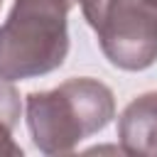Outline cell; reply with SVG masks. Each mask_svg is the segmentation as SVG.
<instances>
[{"label":"cell","instance_id":"obj_3","mask_svg":"<svg viewBox=\"0 0 157 157\" xmlns=\"http://www.w3.org/2000/svg\"><path fill=\"white\" fill-rule=\"evenodd\" d=\"M88 25L113 66L142 71L157 61V0H105Z\"/></svg>","mask_w":157,"mask_h":157},{"label":"cell","instance_id":"obj_2","mask_svg":"<svg viewBox=\"0 0 157 157\" xmlns=\"http://www.w3.org/2000/svg\"><path fill=\"white\" fill-rule=\"evenodd\" d=\"M69 0H15L0 25V76L27 81L59 69L69 54Z\"/></svg>","mask_w":157,"mask_h":157},{"label":"cell","instance_id":"obj_8","mask_svg":"<svg viewBox=\"0 0 157 157\" xmlns=\"http://www.w3.org/2000/svg\"><path fill=\"white\" fill-rule=\"evenodd\" d=\"M0 5H2V0H0Z\"/></svg>","mask_w":157,"mask_h":157},{"label":"cell","instance_id":"obj_4","mask_svg":"<svg viewBox=\"0 0 157 157\" xmlns=\"http://www.w3.org/2000/svg\"><path fill=\"white\" fill-rule=\"evenodd\" d=\"M118 140L125 155L157 157V91L132 98L118 118Z\"/></svg>","mask_w":157,"mask_h":157},{"label":"cell","instance_id":"obj_5","mask_svg":"<svg viewBox=\"0 0 157 157\" xmlns=\"http://www.w3.org/2000/svg\"><path fill=\"white\" fill-rule=\"evenodd\" d=\"M20 113H22V101L17 88L12 86V81L0 76V123L15 130V125L20 123Z\"/></svg>","mask_w":157,"mask_h":157},{"label":"cell","instance_id":"obj_7","mask_svg":"<svg viewBox=\"0 0 157 157\" xmlns=\"http://www.w3.org/2000/svg\"><path fill=\"white\" fill-rule=\"evenodd\" d=\"M69 2H71V7H74V5H81L83 17H86V20H91V17L101 10V5H103L105 0H69Z\"/></svg>","mask_w":157,"mask_h":157},{"label":"cell","instance_id":"obj_1","mask_svg":"<svg viewBox=\"0 0 157 157\" xmlns=\"http://www.w3.org/2000/svg\"><path fill=\"white\" fill-rule=\"evenodd\" d=\"M25 110L34 147L44 155H66L110 123L115 98L98 78L81 76L52 91H32Z\"/></svg>","mask_w":157,"mask_h":157},{"label":"cell","instance_id":"obj_6","mask_svg":"<svg viewBox=\"0 0 157 157\" xmlns=\"http://www.w3.org/2000/svg\"><path fill=\"white\" fill-rule=\"evenodd\" d=\"M22 147L12 140V130L0 123V157H20Z\"/></svg>","mask_w":157,"mask_h":157}]
</instances>
